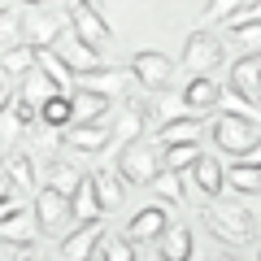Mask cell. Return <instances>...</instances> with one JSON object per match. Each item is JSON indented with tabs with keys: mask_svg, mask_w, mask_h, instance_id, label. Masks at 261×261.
<instances>
[{
	"mask_svg": "<svg viewBox=\"0 0 261 261\" xmlns=\"http://www.w3.org/2000/svg\"><path fill=\"white\" fill-rule=\"evenodd\" d=\"M192 183L200 187V192H205L209 200H222V187H226V166L214 157V152H205V157L196 161V170H192Z\"/></svg>",
	"mask_w": 261,
	"mask_h": 261,
	"instance_id": "d6986e66",
	"label": "cell"
},
{
	"mask_svg": "<svg viewBox=\"0 0 261 261\" xmlns=\"http://www.w3.org/2000/svg\"><path fill=\"white\" fill-rule=\"evenodd\" d=\"M35 235H39V218H35V205H22L18 214H9L5 222H0V244H9V248H18V252H31Z\"/></svg>",
	"mask_w": 261,
	"mask_h": 261,
	"instance_id": "4fadbf2b",
	"label": "cell"
},
{
	"mask_svg": "<svg viewBox=\"0 0 261 261\" xmlns=\"http://www.w3.org/2000/svg\"><path fill=\"white\" fill-rule=\"evenodd\" d=\"M130 83H135L130 65H100V70L74 74V92H92V96H105V100H118V96H126Z\"/></svg>",
	"mask_w": 261,
	"mask_h": 261,
	"instance_id": "52a82bcc",
	"label": "cell"
},
{
	"mask_svg": "<svg viewBox=\"0 0 261 261\" xmlns=\"http://www.w3.org/2000/svg\"><path fill=\"white\" fill-rule=\"evenodd\" d=\"M87 261H105V244H100V252H92V257H87Z\"/></svg>",
	"mask_w": 261,
	"mask_h": 261,
	"instance_id": "f6af8a7d",
	"label": "cell"
},
{
	"mask_svg": "<svg viewBox=\"0 0 261 261\" xmlns=\"http://www.w3.org/2000/svg\"><path fill=\"white\" fill-rule=\"evenodd\" d=\"M35 218L44 231H65V222H74V200L53 187H39L35 192Z\"/></svg>",
	"mask_w": 261,
	"mask_h": 261,
	"instance_id": "8fae6325",
	"label": "cell"
},
{
	"mask_svg": "<svg viewBox=\"0 0 261 261\" xmlns=\"http://www.w3.org/2000/svg\"><path fill=\"white\" fill-rule=\"evenodd\" d=\"M39 122L53 130H70L74 126V96H53L44 105V113H39Z\"/></svg>",
	"mask_w": 261,
	"mask_h": 261,
	"instance_id": "f546056e",
	"label": "cell"
},
{
	"mask_svg": "<svg viewBox=\"0 0 261 261\" xmlns=\"http://www.w3.org/2000/svg\"><path fill=\"white\" fill-rule=\"evenodd\" d=\"M100 200H96V183H92V174L83 178V187H79V196H74V222L79 226H87V222H100Z\"/></svg>",
	"mask_w": 261,
	"mask_h": 261,
	"instance_id": "1f68e13d",
	"label": "cell"
},
{
	"mask_svg": "<svg viewBox=\"0 0 261 261\" xmlns=\"http://www.w3.org/2000/svg\"><path fill=\"white\" fill-rule=\"evenodd\" d=\"M65 31H70L65 13L35 9V13H27V39H22V44H31L35 53H44V48H57V39H61Z\"/></svg>",
	"mask_w": 261,
	"mask_h": 261,
	"instance_id": "30bf717a",
	"label": "cell"
},
{
	"mask_svg": "<svg viewBox=\"0 0 261 261\" xmlns=\"http://www.w3.org/2000/svg\"><path fill=\"white\" fill-rule=\"evenodd\" d=\"M244 5H248V0H205V9H200V27L209 31V27H214V22H218V27H222V22L231 18V13H240Z\"/></svg>",
	"mask_w": 261,
	"mask_h": 261,
	"instance_id": "e575fe53",
	"label": "cell"
},
{
	"mask_svg": "<svg viewBox=\"0 0 261 261\" xmlns=\"http://www.w3.org/2000/svg\"><path fill=\"white\" fill-rule=\"evenodd\" d=\"M92 183H96V200H100L105 214H109V209H118L122 200H126V178H122L118 170H96Z\"/></svg>",
	"mask_w": 261,
	"mask_h": 261,
	"instance_id": "cb8c5ba5",
	"label": "cell"
},
{
	"mask_svg": "<svg viewBox=\"0 0 261 261\" xmlns=\"http://www.w3.org/2000/svg\"><path fill=\"white\" fill-rule=\"evenodd\" d=\"M200 157H205L200 144H170V148H161V170H170V174H192Z\"/></svg>",
	"mask_w": 261,
	"mask_h": 261,
	"instance_id": "4316f807",
	"label": "cell"
},
{
	"mask_svg": "<svg viewBox=\"0 0 261 261\" xmlns=\"http://www.w3.org/2000/svg\"><path fill=\"white\" fill-rule=\"evenodd\" d=\"M130 74L144 87V96H157L170 87V74H174V61L166 53H135L130 57Z\"/></svg>",
	"mask_w": 261,
	"mask_h": 261,
	"instance_id": "ba28073f",
	"label": "cell"
},
{
	"mask_svg": "<svg viewBox=\"0 0 261 261\" xmlns=\"http://www.w3.org/2000/svg\"><path fill=\"white\" fill-rule=\"evenodd\" d=\"M0 170H5V157H0Z\"/></svg>",
	"mask_w": 261,
	"mask_h": 261,
	"instance_id": "7dc6e473",
	"label": "cell"
},
{
	"mask_svg": "<svg viewBox=\"0 0 261 261\" xmlns=\"http://www.w3.org/2000/svg\"><path fill=\"white\" fill-rule=\"evenodd\" d=\"M257 261H261V248H257Z\"/></svg>",
	"mask_w": 261,
	"mask_h": 261,
	"instance_id": "c3c4849f",
	"label": "cell"
},
{
	"mask_svg": "<svg viewBox=\"0 0 261 261\" xmlns=\"http://www.w3.org/2000/svg\"><path fill=\"white\" fill-rule=\"evenodd\" d=\"M148 109H152V96H126V100L118 105V113H113V140L109 148H130V144H140L144 135H148Z\"/></svg>",
	"mask_w": 261,
	"mask_h": 261,
	"instance_id": "277c9868",
	"label": "cell"
},
{
	"mask_svg": "<svg viewBox=\"0 0 261 261\" xmlns=\"http://www.w3.org/2000/svg\"><path fill=\"white\" fill-rule=\"evenodd\" d=\"M222 57H226V48H222V39L214 35V31H205V27H196V31H187V39H183V70L192 79H205V74H214L218 65H222Z\"/></svg>",
	"mask_w": 261,
	"mask_h": 261,
	"instance_id": "3957f363",
	"label": "cell"
},
{
	"mask_svg": "<svg viewBox=\"0 0 261 261\" xmlns=\"http://www.w3.org/2000/svg\"><path fill=\"white\" fill-rule=\"evenodd\" d=\"M57 53H61V61L74 70V74H87V70H100V53L96 48H87L83 39L74 35V31H65L61 39H57Z\"/></svg>",
	"mask_w": 261,
	"mask_h": 261,
	"instance_id": "9a60e30c",
	"label": "cell"
},
{
	"mask_svg": "<svg viewBox=\"0 0 261 261\" xmlns=\"http://www.w3.org/2000/svg\"><path fill=\"white\" fill-rule=\"evenodd\" d=\"M35 70H44V74L53 79V83L61 87L65 96H74V70H70V65L61 61V53H57V48H44V53H39V61H35Z\"/></svg>",
	"mask_w": 261,
	"mask_h": 261,
	"instance_id": "83f0119b",
	"label": "cell"
},
{
	"mask_svg": "<svg viewBox=\"0 0 261 261\" xmlns=\"http://www.w3.org/2000/svg\"><path fill=\"white\" fill-rule=\"evenodd\" d=\"M187 118V105H183V92H174V87H166V92L152 96V109H148V135L161 126H170V122Z\"/></svg>",
	"mask_w": 261,
	"mask_h": 261,
	"instance_id": "2e32d148",
	"label": "cell"
},
{
	"mask_svg": "<svg viewBox=\"0 0 261 261\" xmlns=\"http://www.w3.org/2000/svg\"><path fill=\"white\" fill-rule=\"evenodd\" d=\"M83 178H87V174H79V166H65V161H57V166H48L44 187H53V192H61V196H70V200H74L79 187H83Z\"/></svg>",
	"mask_w": 261,
	"mask_h": 261,
	"instance_id": "f1b7e54d",
	"label": "cell"
},
{
	"mask_svg": "<svg viewBox=\"0 0 261 261\" xmlns=\"http://www.w3.org/2000/svg\"><path fill=\"white\" fill-rule=\"evenodd\" d=\"M222 92L226 83H218V79H187L183 83V105L187 113H196V118H209V113H222Z\"/></svg>",
	"mask_w": 261,
	"mask_h": 261,
	"instance_id": "9c48e42d",
	"label": "cell"
},
{
	"mask_svg": "<svg viewBox=\"0 0 261 261\" xmlns=\"http://www.w3.org/2000/svg\"><path fill=\"white\" fill-rule=\"evenodd\" d=\"M65 22H70V31H74L87 48H96V53H100L105 44H113V27L105 22L100 9L87 5V0H70V5H65Z\"/></svg>",
	"mask_w": 261,
	"mask_h": 261,
	"instance_id": "8992f818",
	"label": "cell"
},
{
	"mask_svg": "<svg viewBox=\"0 0 261 261\" xmlns=\"http://www.w3.org/2000/svg\"><path fill=\"white\" fill-rule=\"evenodd\" d=\"M113 170H118L130 187H152V178L161 174V148L152 140L130 144V148L118 152V166H113Z\"/></svg>",
	"mask_w": 261,
	"mask_h": 261,
	"instance_id": "5b68a950",
	"label": "cell"
},
{
	"mask_svg": "<svg viewBox=\"0 0 261 261\" xmlns=\"http://www.w3.org/2000/svg\"><path fill=\"white\" fill-rule=\"evenodd\" d=\"M105 261H135V244H130L126 235L105 240Z\"/></svg>",
	"mask_w": 261,
	"mask_h": 261,
	"instance_id": "74e56055",
	"label": "cell"
},
{
	"mask_svg": "<svg viewBox=\"0 0 261 261\" xmlns=\"http://www.w3.org/2000/svg\"><path fill=\"white\" fill-rule=\"evenodd\" d=\"M166 231H170L166 205H144V209H135V218L126 222V240L130 244H161Z\"/></svg>",
	"mask_w": 261,
	"mask_h": 261,
	"instance_id": "7c38bea8",
	"label": "cell"
},
{
	"mask_svg": "<svg viewBox=\"0 0 261 261\" xmlns=\"http://www.w3.org/2000/svg\"><path fill=\"white\" fill-rule=\"evenodd\" d=\"M87 5H92V9H100V0H87Z\"/></svg>",
	"mask_w": 261,
	"mask_h": 261,
	"instance_id": "bcb514c9",
	"label": "cell"
},
{
	"mask_svg": "<svg viewBox=\"0 0 261 261\" xmlns=\"http://www.w3.org/2000/svg\"><path fill=\"white\" fill-rule=\"evenodd\" d=\"M105 240H109V235H105V222H87V226H74V231L61 240V252L70 261H87L92 252H100Z\"/></svg>",
	"mask_w": 261,
	"mask_h": 261,
	"instance_id": "5bb4252c",
	"label": "cell"
},
{
	"mask_svg": "<svg viewBox=\"0 0 261 261\" xmlns=\"http://www.w3.org/2000/svg\"><path fill=\"white\" fill-rule=\"evenodd\" d=\"M35 61H39V53H35L31 44L0 48V74H5V79H27V74H35Z\"/></svg>",
	"mask_w": 261,
	"mask_h": 261,
	"instance_id": "44dd1931",
	"label": "cell"
},
{
	"mask_svg": "<svg viewBox=\"0 0 261 261\" xmlns=\"http://www.w3.org/2000/svg\"><path fill=\"white\" fill-rule=\"evenodd\" d=\"M231 44H244L248 53H261V27H240V31H226Z\"/></svg>",
	"mask_w": 261,
	"mask_h": 261,
	"instance_id": "f35d334b",
	"label": "cell"
},
{
	"mask_svg": "<svg viewBox=\"0 0 261 261\" xmlns=\"http://www.w3.org/2000/svg\"><path fill=\"white\" fill-rule=\"evenodd\" d=\"M200 226H205L214 240L231 244V248H248L252 235H257V218L244 205H235V200H209L205 214H200Z\"/></svg>",
	"mask_w": 261,
	"mask_h": 261,
	"instance_id": "6da1fadb",
	"label": "cell"
},
{
	"mask_svg": "<svg viewBox=\"0 0 261 261\" xmlns=\"http://www.w3.org/2000/svg\"><path fill=\"white\" fill-rule=\"evenodd\" d=\"M22 5H31V9H44V5H48V0H22Z\"/></svg>",
	"mask_w": 261,
	"mask_h": 261,
	"instance_id": "ee69618b",
	"label": "cell"
},
{
	"mask_svg": "<svg viewBox=\"0 0 261 261\" xmlns=\"http://www.w3.org/2000/svg\"><path fill=\"white\" fill-rule=\"evenodd\" d=\"M53 96H65V92H61V87H57L53 79L44 74V70H35V74H27V79H22V92H18V100H22V105H31L35 113H44V105L53 100Z\"/></svg>",
	"mask_w": 261,
	"mask_h": 261,
	"instance_id": "ffe728a7",
	"label": "cell"
},
{
	"mask_svg": "<svg viewBox=\"0 0 261 261\" xmlns=\"http://www.w3.org/2000/svg\"><path fill=\"white\" fill-rule=\"evenodd\" d=\"M200 126H205V118L187 113V118H178V122H170V126L152 130V144H157V148H170V144H196Z\"/></svg>",
	"mask_w": 261,
	"mask_h": 261,
	"instance_id": "7402d4cb",
	"label": "cell"
},
{
	"mask_svg": "<svg viewBox=\"0 0 261 261\" xmlns=\"http://www.w3.org/2000/svg\"><path fill=\"white\" fill-rule=\"evenodd\" d=\"M226 83L240 96H252V100H257L261 96V53H244L240 61L231 65V79H226Z\"/></svg>",
	"mask_w": 261,
	"mask_h": 261,
	"instance_id": "e0dca14e",
	"label": "cell"
},
{
	"mask_svg": "<svg viewBox=\"0 0 261 261\" xmlns=\"http://www.w3.org/2000/svg\"><path fill=\"white\" fill-rule=\"evenodd\" d=\"M13 200H18V187H13L9 178H5V170H0V209H5V205H13Z\"/></svg>",
	"mask_w": 261,
	"mask_h": 261,
	"instance_id": "ab89813d",
	"label": "cell"
},
{
	"mask_svg": "<svg viewBox=\"0 0 261 261\" xmlns=\"http://www.w3.org/2000/svg\"><path fill=\"white\" fill-rule=\"evenodd\" d=\"M27 122H22V113L13 109V100H9V109L0 113V148H18V140L27 135Z\"/></svg>",
	"mask_w": 261,
	"mask_h": 261,
	"instance_id": "836d02e7",
	"label": "cell"
},
{
	"mask_svg": "<svg viewBox=\"0 0 261 261\" xmlns=\"http://www.w3.org/2000/svg\"><path fill=\"white\" fill-rule=\"evenodd\" d=\"M209 140H214L218 152L244 161L261 144V126H257V122H248V118H235V113H218L214 126H209Z\"/></svg>",
	"mask_w": 261,
	"mask_h": 261,
	"instance_id": "7a4b0ae2",
	"label": "cell"
},
{
	"mask_svg": "<svg viewBox=\"0 0 261 261\" xmlns=\"http://www.w3.org/2000/svg\"><path fill=\"white\" fill-rule=\"evenodd\" d=\"M244 166H261V144H257V148L248 152V157H244Z\"/></svg>",
	"mask_w": 261,
	"mask_h": 261,
	"instance_id": "60d3db41",
	"label": "cell"
},
{
	"mask_svg": "<svg viewBox=\"0 0 261 261\" xmlns=\"http://www.w3.org/2000/svg\"><path fill=\"white\" fill-rule=\"evenodd\" d=\"M109 109H113V100H105V96L74 92V126H96V122H109Z\"/></svg>",
	"mask_w": 261,
	"mask_h": 261,
	"instance_id": "d4e9b609",
	"label": "cell"
},
{
	"mask_svg": "<svg viewBox=\"0 0 261 261\" xmlns=\"http://www.w3.org/2000/svg\"><path fill=\"white\" fill-rule=\"evenodd\" d=\"M109 140H113L109 122H96V126H70V130H65V148L83 152V157H87V152H105Z\"/></svg>",
	"mask_w": 261,
	"mask_h": 261,
	"instance_id": "ac0fdd59",
	"label": "cell"
},
{
	"mask_svg": "<svg viewBox=\"0 0 261 261\" xmlns=\"http://www.w3.org/2000/svg\"><path fill=\"white\" fill-rule=\"evenodd\" d=\"M148 192L161 196V205H183L187 200V187H183V174H170V170H161L157 178H152Z\"/></svg>",
	"mask_w": 261,
	"mask_h": 261,
	"instance_id": "d6a6232c",
	"label": "cell"
},
{
	"mask_svg": "<svg viewBox=\"0 0 261 261\" xmlns=\"http://www.w3.org/2000/svg\"><path fill=\"white\" fill-rule=\"evenodd\" d=\"M157 257L161 261H192V226L170 222V231L161 235V244H157Z\"/></svg>",
	"mask_w": 261,
	"mask_h": 261,
	"instance_id": "603a6c76",
	"label": "cell"
},
{
	"mask_svg": "<svg viewBox=\"0 0 261 261\" xmlns=\"http://www.w3.org/2000/svg\"><path fill=\"white\" fill-rule=\"evenodd\" d=\"M0 248H5V244H0Z\"/></svg>",
	"mask_w": 261,
	"mask_h": 261,
	"instance_id": "681fc988",
	"label": "cell"
},
{
	"mask_svg": "<svg viewBox=\"0 0 261 261\" xmlns=\"http://www.w3.org/2000/svg\"><path fill=\"white\" fill-rule=\"evenodd\" d=\"M18 261H48V257H39V252H18Z\"/></svg>",
	"mask_w": 261,
	"mask_h": 261,
	"instance_id": "7bdbcfd3",
	"label": "cell"
},
{
	"mask_svg": "<svg viewBox=\"0 0 261 261\" xmlns=\"http://www.w3.org/2000/svg\"><path fill=\"white\" fill-rule=\"evenodd\" d=\"M27 39V18L18 9H0V44H22Z\"/></svg>",
	"mask_w": 261,
	"mask_h": 261,
	"instance_id": "d590c367",
	"label": "cell"
},
{
	"mask_svg": "<svg viewBox=\"0 0 261 261\" xmlns=\"http://www.w3.org/2000/svg\"><path fill=\"white\" fill-rule=\"evenodd\" d=\"M209 261H240V257H235V252H214Z\"/></svg>",
	"mask_w": 261,
	"mask_h": 261,
	"instance_id": "b9f144b4",
	"label": "cell"
},
{
	"mask_svg": "<svg viewBox=\"0 0 261 261\" xmlns=\"http://www.w3.org/2000/svg\"><path fill=\"white\" fill-rule=\"evenodd\" d=\"M5 178H9L18 192H39V178H35V161H31V152H9V157H5Z\"/></svg>",
	"mask_w": 261,
	"mask_h": 261,
	"instance_id": "484cf974",
	"label": "cell"
},
{
	"mask_svg": "<svg viewBox=\"0 0 261 261\" xmlns=\"http://www.w3.org/2000/svg\"><path fill=\"white\" fill-rule=\"evenodd\" d=\"M240 27H261V0H248L240 13H231L222 22V31H240Z\"/></svg>",
	"mask_w": 261,
	"mask_h": 261,
	"instance_id": "8d00e7d4",
	"label": "cell"
},
{
	"mask_svg": "<svg viewBox=\"0 0 261 261\" xmlns=\"http://www.w3.org/2000/svg\"><path fill=\"white\" fill-rule=\"evenodd\" d=\"M226 187H235L240 196H261V166H226Z\"/></svg>",
	"mask_w": 261,
	"mask_h": 261,
	"instance_id": "4dcf8cb0",
	"label": "cell"
}]
</instances>
